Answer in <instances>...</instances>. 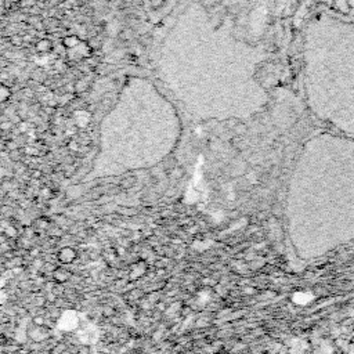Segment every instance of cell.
<instances>
[{
  "mask_svg": "<svg viewBox=\"0 0 354 354\" xmlns=\"http://www.w3.org/2000/svg\"><path fill=\"white\" fill-rule=\"evenodd\" d=\"M75 258H77V253L71 248H64L62 250H60V253H58V260L61 263H64V264L72 263L75 260Z\"/></svg>",
  "mask_w": 354,
  "mask_h": 354,
  "instance_id": "cell-3",
  "label": "cell"
},
{
  "mask_svg": "<svg viewBox=\"0 0 354 354\" xmlns=\"http://www.w3.org/2000/svg\"><path fill=\"white\" fill-rule=\"evenodd\" d=\"M291 201L335 239L354 237V140L320 130L299 154Z\"/></svg>",
  "mask_w": 354,
  "mask_h": 354,
  "instance_id": "cell-2",
  "label": "cell"
},
{
  "mask_svg": "<svg viewBox=\"0 0 354 354\" xmlns=\"http://www.w3.org/2000/svg\"><path fill=\"white\" fill-rule=\"evenodd\" d=\"M68 276L69 274H68L67 271H62V270H57V273H54V278H56V281H58V282L67 281Z\"/></svg>",
  "mask_w": 354,
  "mask_h": 354,
  "instance_id": "cell-4",
  "label": "cell"
},
{
  "mask_svg": "<svg viewBox=\"0 0 354 354\" xmlns=\"http://www.w3.org/2000/svg\"><path fill=\"white\" fill-rule=\"evenodd\" d=\"M303 85L323 129L354 140V7H321L307 22Z\"/></svg>",
  "mask_w": 354,
  "mask_h": 354,
  "instance_id": "cell-1",
  "label": "cell"
}]
</instances>
